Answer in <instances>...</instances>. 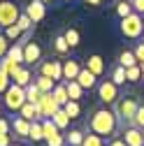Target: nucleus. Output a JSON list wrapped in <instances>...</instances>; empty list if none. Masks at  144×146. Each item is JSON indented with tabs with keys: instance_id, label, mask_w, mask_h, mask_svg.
I'll use <instances>...</instances> for the list:
<instances>
[{
	"instance_id": "obj_12",
	"label": "nucleus",
	"mask_w": 144,
	"mask_h": 146,
	"mask_svg": "<svg viewBox=\"0 0 144 146\" xmlns=\"http://www.w3.org/2000/svg\"><path fill=\"white\" fill-rule=\"evenodd\" d=\"M77 81H79V86H81L84 90H91V88H95V86H98V77H95L88 67H81V70H79Z\"/></svg>"
},
{
	"instance_id": "obj_20",
	"label": "nucleus",
	"mask_w": 144,
	"mask_h": 146,
	"mask_svg": "<svg viewBox=\"0 0 144 146\" xmlns=\"http://www.w3.org/2000/svg\"><path fill=\"white\" fill-rule=\"evenodd\" d=\"M40 98H42V90L37 88V84H35V81H30V84L26 86V102L37 104V102H40Z\"/></svg>"
},
{
	"instance_id": "obj_52",
	"label": "nucleus",
	"mask_w": 144,
	"mask_h": 146,
	"mask_svg": "<svg viewBox=\"0 0 144 146\" xmlns=\"http://www.w3.org/2000/svg\"><path fill=\"white\" fill-rule=\"evenodd\" d=\"M65 3H72V0H65Z\"/></svg>"
},
{
	"instance_id": "obj_17",
	"label": "nucleus",
	"mask_w": 144,
	"mask_h": 146,
	"mask_svg": "<svg viewBox=\"0 0 144 146\" xmlns=\"http://www.w3.org/2000/svg\"><path fill=\"white\" fill-rule=\"evenodd\" d=\"M5 56L9 58V60H14V63H23V44H19V42H14V46H9L7 49V53Z\"/></svg>"
},
{
	"instance_id": "obj_36",
	"label": "nucleus",
	"mask_w": 144,
	"mask_h": 146,
	"mask_svg": "<svg viewBox=\"0 0 144 146\" xmlns=\"http://www.w3.org/2000/svg\"><path fill=\"white\" fill-rule=\"evenodd\" d=\"M130 123H133L135 127H139V130H144V104L137 107V111H135V116H133Z\"/></svg>"
},
{
	"instance_id": "obj_14",
	"label": "nucleus",
	"mask_w": 144,
	"mask_h": 146,
	"mask_svg": "<svg viewBox=\"0 0 144 146\" xmlns=\"http://www.w3.org/2000/svg\"><path fill=\"white\" fill-rule=\"evenodd\" d=\"M19 116L26 118V121H40V114H37V104L33 102H26L21 109H19Z\"/></svg>"
},
{
	"instance_id": "obj_29",
	"label": "nucleus",
	"mask_w": 144,
	"mask_h": 146,
	"mask_svg": "<svg viewBox=\"0 0 144 146\" xmlns=\"http://www.w3.org/2000/svg\"><path fill=\"white\" fill-rule=\"evenodd\" d=\"M139 79H142V67H139V63L133 65V67H125V81L135 84V81H139Z\"/></svg>"
},
{
	"instance_id": "obj_34",
	"label": "nucleus",
	"mask_w": 144,
	"mask_h": 146,
	"mask_svg": "<svg viewBox=\"0 0 144 146\" xmlns=\"http://www.w3.org/2000/svg\"><path fill=\"white\" fill-rule=\"evenodd\" d=\"M81 146H105V144H102V137H100V135H95V132H88V135H84Z\"/></svg>"
},
{
	"instance_id": "obj_41",
	"label": "nucleus",
	"mask_w": 144,
	"mask_h": 146,
	"mask_svg": "<svg viewBox=\"0 0 144 146\" xmlns=\"http://www.w3.org/2000/svg\"><path fill=\"white\" fill-rule=\"evenodd\" d=\"M7 49H9V40L5 37V33H3V35H0V58H5Z\"/></svg>"
},
{
	"instance_id": "obj_9",
	"label": "nucleus",
	"mask_w": 144,
	"mask_h": 146,
	"mask_svg": "<svg viewBox=\"0 0 144 146\" xmlns=\"http://www.w3.org/2000/svg\"><path fill=\"white\" fill-rule=\"evenodd\" d=\"M26 14L30 16L33 23H37V21H42L44 16H47V7H44L42 0H30L28 7H26Z\"/></svg>"
},
{
	"instance_id": "obj_27",
	"label": "nucleus",
	"mask_w": 144,
	"mask_h": 146,
	"mask_svg": "<svg viewBox=\"0 0 144 146\" xmlns=\"http://www.w3.org/2000/svg\"><path fill=\"white\" fill-rule=\"evenodd\" d=\"M119 65H123V67H133V65H137V58H135V51H121V56H119Z\"/></svg>"
},
{
	"instance_id": "obj_18",
	"label": "nucleus",
	"mask_w": 144,
	"mask_h": 146,
	"mask_svg": "<svg viewBox=\"0 0 144 146\" xmlns=\"http://www.w3.org/2000/svg\"><path fill=\"white\" fill-rule=\"evenodd\" d=\"M35 84H37V88L42 90V93H51L53 86H56V81H53L51 77H47V74H37L35 77Z\"/></svg>"
},
{
	"instance_id": "obj_37",
	"label": "nucleus",
	"mask_w": 144,
	"mask_h": 146,
	"mask_svg": "<svg viewBox=\"0 0 144 146\" xmlns=\"http://www.w3.org/2000/svg\"><path fill=\"white\" fill-rule=\"evenodd\" d=\"M16 26H19V28L26 33V30L33 28V21H30V16H28V14H19V19H16Z\"/></svg>"
},
{
	"instance_id": "obj_16",
	"label": "nucleus",
	"mask_w": 144,
	"mask_h": 146,
	"mask_svg": "<svg viewBox=\"0 0 144 146\" xmlns=\"http://www.w3.org/2000/svg\"><path fill=\"white\" fill-rule=\"evenodd\" d=\"M12 130L19 135V137H28V132H30V121H26V118H14V123H12Z\"/></svg>"
},
{
	"instance_id": "obj_46",
	"label": "nucleus",
	"mask_w": 144,
	"mask_h": 146,
	"mask_svg": "<svg viewBox=\"0 0 144 146\" xmlns=\"http://www.w3.org/2000/svg\"><path fill=\"white\" fill-rule=\"evenodd\" d=\"M107 146H128V144H125V141H123V137H121V139L116 137V139H112V141H109V144H107Z\"/></svg>"
},
{
	"instance_id": "obj_4",
	"label": "nucleus",
	"mask_w": 144,
	"mask_h": 146,
	"mask_svg": "<svg viewBox=\"0 0 144 146\" xmlns=\"http://www.w3.org/2000/svg\"><path fill=\"white\" fill-rule=\"evenodd\" d=\"M116 107H114V114H116V118L119 121H133V116H135V111H137V100L135 98H130V95H125L123 100H116L114 102Z\"/></svg>"
},
{
	"instance_id": "obj_40",
	"label": "nucleus",
	"mask_w": 144,
	"mask_h": 146,
	"mask_svg": "<svg viewBox=\"0 0 144 146\" xmlns=\"http://www.w3.org/2000/svg\"><path fill=\"white\" fill-rule=\"evenodd\" d=\"M47 141V146H65V137L58 132V135H53V137H49V139H44Z\"/></svg>"
},
{
	"instance_id": "obj_13",
	"label": "nucleus",
	"mask_w": 144,
	"mask_h": 146,
	"mask_svg": "<svg viewBox=\"0 0 144 146\" xmlns=\"http://www.w3.org/2000/svg\"><path fill=\"white\" fill-rule=\"evenodd\" d=\"M79 63L75 60V58H70V60H65L63 63V79L65 81H70V79H77V74H79Z\"/></svg>"
},
{
	"instance_id": "obj_55",
	"label": "nucleus",
	"mask_w": 144,
	"mask_h": 146,
	"mask_svg": "<svg viewBox=\"0 0 144 146\" xmlns=\"http://www.w3.org/2000/svg\"><path fill=\"white\" fill-rule=\"evenodd\" d=\"M142 132H144V130H142Z\"/></svg>"
},
{
	"instance_id": "obj_44",
	"label": "nucleus",
	"mask_w": 144,
	"mask_h": 146,
	"mask_svg": "<svg viewBox=\"0 0 144 146\" xmlns=\"http://www.w3.org/2000/svg\"><path fill=\"white\" fill-rule=\"evenodd\" d=\"M130 3H133V9L137 14H144V0H130Z\"/></svg>"
},
{
	"instance_id": "obj_3",
	"label": "nucleus",
	"mask_w": 144,
	"mask_h": 146,
	"mask_svg": "<svg viewBox=\"0 0 144 146\" xmlns=\"http://www.w3.org/2000/svg\"><path fill=\"white\" fill-rule=\"evenodd\" d=\"M121 33L125 35V37H130V40L142 37V33H144V19H142V14L133 12L128 16H123V19H121Z\"/></svg>"
},
{
	"instance_id": "obj_19",
	"label": "nucleus",
	"mask_w": 144,
	"mask_h": 146,
	"mask_svg": "<svg viewBox=\"0 0 144 146\" xmlns=\"http://www.w3.org/2000/svg\"><path fill=\"white\" fill-rule=\"evenodd\" d=\"M65 88H67V95H70V100H79V98L84 95V88L79 86V81H77V79H70V81H65Z\"/></svg>"
},
{
	"instance_id": "obj_38",
	"label": "nucleus",
	"mask_w": 144,
	"mask_h": 146,
	"mask_svg": "<svg viewBox=\"0 0 144 146\" xmlns=\"http://www.w3.org/2000/svg\"><path fill=\"white\" fill-rule=\"evenodd\" d=\"M9 84H12V79H9V74L0 67V93H5V90L9 88Z\"/></svg>"
},
{
	"instance_id": "obj_47",
	"label": "nucleus",
	"mask_w": 144,
	"mask_h": 146,
	"mask_svg": "<svg viewBox=\"0 0 144 146\" xmlns=\"http://www.w3.org/2000/svg\"><path fill=\"white\" fill-rule=\"evenodd\" d=\"M100 3H102V0H86V5H93V7H98Z\"/></svg>"
},
{
	"instance_id": "obj_1",
	"label": "nucleus",
	"mask_w": 144,
	"mask_h": 146,
	"mask_svg": "<svg viewBox=\"0 0 144 146\" xmlns=\"http://www.w3.org/2000/svg\"><path fill=\"white\" fill-rule=\"evenodd\" d=\"M88 127H91V132H95L100 137H112L119 127V118L112 109H98V111H93Z\"/></svg>"
},
{
	"instance_id": "obj_51",
	"label": "nucleus",
	"mask_w": 144,
	"mask_h": 146,
	"mask_svg": "<svg viewBox=\"0 0 144 146\" xmlns=\"http://www.w3.org/2000/svg\"><path fill=\"white\" fill-rule=\"evenodd\" d=\"M142 44H144V33H142Z\"/></svg>"
},
{
	"instance_id": "obj_6",
	"label": "nucleus",
	"mask_w": 144,
	"mask_h": 146,
	"mask_svg": "<svg viewBox=\"0 0 144 146\" xmlns=\"http://www.w3.org/2000/svg\"><path fill=\"white\" fill-rule=\"evenodd\" d=\"M98 98L105 104H114L119 100V86L114 81H100L98 84Z\"/></svg>"
},
{
	"instance_id": "obj_7",
	"label": "nucleus",
	"mask_w": 144,
	"mask_h": 146,
	"mask_svg": "<svg viewBox=\"0 0 144 146\" xmlns=\"http://www.w3.org/2000/svg\"><path fill=\"white\" fill-rule=\"evenodd\" d=\"M19 7H16L14 3H3L0 0V28H7L12 23H16V19H19Z\"/></svg>"
},
{
	"instance_id": "obj_15",
	"label": "nucleus",
	"mask_w": 144,
	"mask_h": 146,
	"mask_svg": "<svg viewBox=\"0 0 144 146\" xmlns=\"http://www.w3.org/2000/svg\"><path fill=\"white\" fill-rule=\"evenodd\" d=\"M86 67L91 70L95 77H100L102 72H105V60H102L100 56H88V60H86Z\"/></svg>"
},
{
	"instance_id": "obj_31",
	"label": "nucleus",
	"mask_w": 144,
	"mask_h": 146,
	"mask_svg": "<svg viewBox=\"0 0 144 146\" xmlns=\"http://www.w3.org/2000/svg\"><path fill=\"white\" fill-rule=\"evenodd\" d=\"M135 9H133V3H130V0H119V3H116V14L121 16V19H123V16H128V14H133Z\"/></svg>"
},
{
	"instance_id": "obj_54",
	"label": "nucleus",
	"mask_w": 144,
	"mask_h": 146,
	"mask_svg": "<svg viewBox=\"0 0 144 146\" xmlns=\"http://www.w3.org/2000/svg\"><path fill=\"white\" fill-rule=\"evenodd\" d=\"M142 19H144V14H142Z\"/></svg>"
},
{
	"instance_id": "obj_50",
	"label": "nucleus",
	"mask_w": 144,
	"mask_h": 146,
	"mask_svg": "<svg viewBox=\"0 0 144 146\" xmlns=\"http://www.w3.org/2000/svg\"><path fill=\"white\" fill-rule=\"evenodd\" d=\"M42 3H53V0H42Z\"/></svg>"
},
{
	"instance_id": "obj_10",
	"label": "nucleus",
	"mask_w": 144,
	"mask_h": 146,
	"mask_svg": "<svg viewBox=\"0 0 144 146\" xmlns=\"http://www.w3.org/2000/svg\"><path fill=\"white\" fill-rule=\"evenodd\" d=\"M123 141L128 146H144V132L139 130V127H125L123 130Z\"/></svg>"
},
{
	"instance_id": "obj_5",
	"label": "nucleus",
	"mask_w": 144,
	"mask_h": 146,
	"mask_svg": "<svg viewBox=\"0 0 144 146\" xmlns=\"http://www.w3.org/2000/svg\"><path fill=\"white\" fill-rule=\"evenodd\" d=\"M61 109V104L56 102V98H53L51 93H42L40 102H37V114H40V121L42 118H51L53 114H56Z\"/></svg>"
},
{
	"instance_id": "obj_48",
	"label": "nucleus",
	"mask_w": 144,
	"mask_h": 146,
	"mask_svg": "<svg viewBox=\"0 0 144 146\" xmlns=\"http://www.w3.org/2000/svg\"><path fill=\"white\" fill-rule=\"evenodd\" d=\"M139 67H142V79H144V63H139Z\"/></svg>"
},
{
	"instance_id": "obj_35",
	"label": "nucleus",
	"mask_w": 144,
	"mask_h": 146,
	"mask_svg": "<svg viewBox=\"0 0 144 146\" xmlns=\"http://www.w3.org/2000/svg\"><path fill=\"white\" fill-rule=\"evenodd\" d=\"M21 33H23V30H21L19 26H16V23H12V26H7V28H5V37H7V40H14V42H16V40L21 37Z\"/></svg>"
},
{
	"instance_id": "obj_32",
	"label": "nucleus",
	"mask_w": 144,
	"mask_h": 146,
	"mask_svg": "<svg viewBox=\"0 0 144 146\" xmlns=\"http://www.w3.org/2000/svg\"><path fill=\"white\" fill-rule=\"evenodd\" d=\"M63 37H65V42L70 44V49H72V46H77V44H79V40H81V37H79V30H77V28H67Z\"/></svg>"
},
{
	"instance_id": "obj_22",
	"label": "nucleus",
	"mask_w": 144,
	"mask_h": 146,
	"mask_svg": "<svg viewBox=\"0 0 144 146\" xmlns=\"http://www.w3.org/2000/svg\"><path fill=\"white\" fill-rule=\"evenodd\" d=\"M63 109H65V114L70 116V121H75V118H79V114H81V107H79V100H67V102L63 104Z\"/></svg>"
},
{
	"instance_id": "obj_39",
	"label": "nucleus",
	"mask_w": 144,
	"mask_h": 146,
	"mask_svg": "<svg viewBox=\"0 0 144 146\" xmlns=\"http://www.w3.org/2000/svg\"><path fill=\"white\" fill-rule=\"evenodd\" d=\"M53 42H56L53 46H56V51H58V53H67V51H70V44L65 42V37H63V35H61V37H56Z\"/></svg>"
},
{
	"instance_id": "obj_25",
	"label": "nucleus",
	"mask_w": 144,
	"mask_h": 146,
	"mask_svg": "<svg viewBox=\"0 0 144 146\" xmlns=\"http://www.w3.org/2000/svg\"><path fill=\"white\" fill-rule=\"evenodd\" d=\"M51 121H53V123H56V127H58V130H65V127L70 125V116L65 114V109H63V107H61V109H58V111H56V114H53V116H51Z\"/></svg>"
},
{
	"instance_id": "obj_28",
	"label": "nucleus",
	"mask_w": 144,
	"mask_h": 146,
	"mask_svg": "<svg viewBox=\"0 0 144 146\" xmlns=\"http://www.w3.org/2000/svg\"><path fill=\"white\" fill-rule=\"evenodd\" d=\"M0 67H3L7 74H9V79H12L16 72H19V67H21V65H19V63H14V60H9V58L5 56V58H0Z\"/></svg>"
},
{
	"instance_id": "obj_24",
	"label": "nucleus",
	"mask_w": 144,
	"mask_h": 146,
	"mask_svg": "<svg viewBox=\"0 0 144 146\" xmlns=\"http://www.w3.org/2000/svg\"><path fill=\"white\" fill-rule=\"evenodd\" d=\"M30 77H33V74H30V70H28V67H19V72H16V74L12 77V81L26 88V86L30 84Z\"/></svg>"
},
{
	"instance_id": "obj_49",
	"label": "nucleus",
	"mask_w": 144,
	"mask_h": 146,
	"mask_svg": "<svg viewBox=\"0 0 144 146\" xmlns=\"http://www.w3.org/2000/svg\"><path fill=\"white\" fill-rule=\"evenodd\" d=\"M0 116H3V102H0Z\"/></svg>"
},
{
	"instance_id": "obj_42",
	"label": "nucleus",
	"mask_w": 144,
	"mask_h": 146,
	"mask_svg": "<svg viewBox=\"0 0 144 146\" xmlns=\"http://www.w3.org/2000/svg\"><path fill=\"white\" fill-rule=\"evenodd\" d=\"M9 130H12V123H9V121H5L3 116H0V135H7Z\"/></svg>"
},
{
	"instance_id": "obj_23",
	"label": "nucleus",
	"mask_w": 144,
	"mask_h": 146,
	"mask_svg": "<svg viewBox=\"0 0 144 146\" xmlns=\"http://www.w3.org/2000/svg\"><path fill=\"white\" fill-rule=\"evenodd\" d=\"M51 95L53 98H56V102L63 107L67 100H70V95H67V88H65V84H56V86H53V90H51Z\"/></svg>"
},
{
	"instance_id": "obj_11",
	"label": "nucleus",
	"mask_w": 144,
	"mask_h": 146,
	"mask_svg": "<svg viewBox=\"0 0 144 146\" xmlns=\"http://www.w3.org/2000/svg\"><path fill=\"white\" fill-rule=\"evenodd\" d=\"M40 58H42V49L35 44V42H26V44H23V63L35 65Z\"/></svg>"
},
{
	"instance_id": "obj_2",
	"label": "nucleus",
	"mask_w": 144,
	"mask_h": 146,
	"mask_svg": "<svg viewBox=\"0 0 144 146\" xmlns=\"http://www.w3.org/2000/svg\"><path fill=\"white\" fill-rule=\"evenodd\" d=\"M3 104L9 109V111H19V109L26 104V88L19 86V84H9V88L5 90V98H3Z\"/></svg>"
},
{
	"instance_id": "obj_56",
	"label": "nucleus",
	"mask_w": 144,
	"mask_h": 146,
	"mask_svg": "<svg viewBox=\"0 0 144 146\" xmlns=\"http://www.w3.org/2000/svg\"><path fill=\"white\" fill-rule=\"evenodd\" d=\"M65 146H67V144H65Z\"/></svg>"
},
{
	"instance_id": "obj_33",
	"label": "nucleus",
	"mask_w": 144,
	"mask_h": 146,
	"mask_svg": "<svg viewBox=\"0 0 144 146\" xmlns=\"http://www.w3.org/2000/svg\"><path fill=\"white\" fill-rule=\"evenodd\" d=\"M112 81H114L116 86H123V84H125V67H123V65H116V67H114Z\"/></svg>"
},
{
	"instance_id": "obj_21",
	"label": "nucleus",
	"mask_w": 144,
	"mask_h": 146,
	"mask_svg": "<svg viewBox=\"0 0 144 146\" xmlns=\"http://www.w3.org/2000/svg\"><path fill=\"white\" fill-rule=\"evenodd\" d=\"M28 139H33V141H44L42 121H30V132H28Z\"/></svg>"
},
{
	"instance_id": "obj_30",
	"label": "nucleus",
	"mask_w": 144,
	"mask_h": 146,
	"mask_svg": "<svg viewBox=\"0 0 144 146\" xmlns=\"http://www.w3.org/2000/svg\"><path fill=\"white\" fill-rule=\"evenodd\" d=\"M42 130H44V139H49V137H53V135H58L61 130L56 127V123H53L51 118H42Z\"/></svg>"
},
{
	"instance_id": "obj_53",
	"label": "nucleus",
	"mask_w": 144,
	"mask_h": 146,
	"mask_svg": "<svg viewBox=\"0 0 144 146\" xmlns=\"http://www.w3.org/2000/svg\"><path fill=\"white\" fill-rule=\"evenodd\" d=\"M14 146H21V144H14Z\"/></svg>"
},
{
	"instance_id": "obj_43",
	"label": "nucleus",
	"mask_w": 144,
	"mask_h": 146,
	"mask_svg": "<svg viewBox=\"0 0 144 146\" xmlns=\"http://www.w3.org/2000/svg\"><path fill=\"white\" fill-rule=\"evenodd\" d=\"M135 58H137V63H144V44L142 42L135 46Z\"/></svg>"
},
{
	"instance_id": "obj_26",
	"label": "nucleus",
	"mask_w": 144,
	"mask_h": 146,
	"mask_svg": "<svg viewBox=\"0 0 144 146\" xmlns=\"http://www.w3.org/2000/svg\"><path fill=\"white\" fill-rule=\"evenodd\" d=\"M81 141H84V132L81 130H70L65 135V144L67 146H81Z\"/></svg>"
},
{
	"instance_id": "obj_45",
	"label": "nucleus",
	"mask_w": 144,
	"mask_h": 146,
	"mask_svg": "<svg viewBox=\"0 0 144 146\" xmlns=\"http://www.w3.org/2000/svg\"><path fill=\"white\" fill-rule=\"evenodd\" d=\"M0 146H12V137H9V132H7V135H0Z\"/></svg>"
},
{
	"instance_id": "obj_8",
	"label": "nucleus",
	"mask_w": 144,
	"mask_h": 146,
	"mask_svg": "<svg viewBox=\"0 0 144 146\" xmlns=\"http://www.w3.org/2000/svg\"><path fill=\"white\" fill-rule=\"evenodd\" d=\"M40 74H47L53 81L63 79V63L61 60H47V63H42L40 65Z\"/></svg>"
}]
</instances>
